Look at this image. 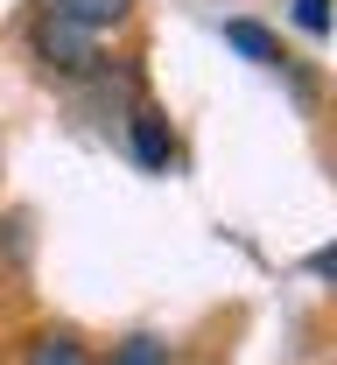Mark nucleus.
Masks as SVG:
<instances>
[{
    "mask_svg": "<svg viewBox=\"0 0 337 365\" xmlns=\"http://www.w3.org/2000/svg\"><path fill=\"white\" fill-rule=\"evenodd\" d=\"M28 56L43 63L49 78H98V71H105L98 36L71 29V21H56V14H36V21H28Z\"/></svg>",
    "mask_w": 337,
    "mask_h": 365,
    "instance_id": "obj_1",
    "label": "nucleus"
},
{
    "mask_svg": "<svg viewBox=\"0 0 337 365\" xmlns=\"http://www.w3.org/2000/svg\"><path fill=\"white\" fill-rule=\"evenodd\" d=\"M127 155L141 162L147 176H169L176 169V127H169V113H155V106H134V120H127Z\"/></svg>",
    "mask_w": 337,
    "mask_h": 365,
    "instance_id": "obj_2",
    "label": "nucleus"
},
{
    "mask_svg": "<svg viewBox=\"0 0 337 365\" xmlns=\"http://www.w3.org/2000/svg\"><path fill=\"white\" fill-rule=\"evenodd\" d=\"M43 14L85 29V36H105V29H127V21H134V0H49Z\"/></svg>",
    "mask_w": 337,
    "mask_h": 365,
    "instance_id": "obj_3",
    "label": "nucleus"
},
{
    "mask_svg": "<svg viewBox=\"0 0 337 365\" xmlns=\"http://www.w3.org/2000/svg\"><path fill=\"white\" fill-rule=\"evenodd\" d=\"M225 43L239 49L246 63H260V71H295V56L274 43V36H267L260 21H225Z\"/></svg>",
    "mask_w": 337,
    "mask_h": 365,
    "instance_id": "obj_4",
    "label": "nucleus"
},
{
    "mask_svg": "<svg viewBox=\"0 0 337 365\" xmlns=\"http://www.w3.org/2000/svg\"><path fill=\"white\" fill-rule=\"evenodd\" d=\"M21 365H92V351H85L78 330H36L21 344Z\"/></svg>",
    "mask_w": 337,
    "mask_h": 365,
    "instance_id": "obj_5",
    "label": "nucleus"
},
{
    "mask_svg": "<svg viewBox=\"0 0 337 365\" xmlns=\"http://www.w3.org/2000/svg\"><path fill=\"white\" fill-rule=\"evenodd\" d=\"M105 365H169V344H162L155 330H134V337L113 344V359H105Z\"/></svg>",
    "mask_w": 337,
    "mask_h": 365,
    "instance_id": "obj_6",
    "label": "nucleus"
},
{
    "mask_svg": "<svg viewBox=\"0 0 337 365\" xmlns=\"http://www.w3.org/2000/svg\"><path fill=\"white\" fill-rule=\"evenodd\" d=\"M289 14L302 36H331V0H289Z\"/></svg>",
    "mask_w": 337,
    "mask_h": 365,
    "instance_id": "obj_7",
    "label": "nucleus"
},
{
    "mask_svg": "<svg viewBox=\"0 0 337 365\" xmlns=\"http://www.w3.org/2000/svg\"><path fill=\"white\" fill-rule=\"evenodd\" d=\"M309 274H316L323 288H337V239H331V246H316V253H309Z\"/></svg>",
    "mask_w": 337,
    "mask_h": 365,
    "instance_id": "obj_8",
    "label": "nucleus"
}]
</instances>
